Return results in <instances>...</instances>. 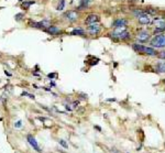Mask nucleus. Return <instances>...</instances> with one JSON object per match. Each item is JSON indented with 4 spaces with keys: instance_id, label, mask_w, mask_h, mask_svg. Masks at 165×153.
I'll list each match as a JSON object with an SVG mask.
<instances>
[{
    "instance_id": "obj_1",
    "label": "nucleus",
    "mask_w": 165,
    "mask_h": 153,
    "mask_svg": "<svg viewBox=\"0 0 165 153\" xmlns=\"http://www.w3.org/2000/svg\"><path fill=\"white\" fill-rule=\"evenodd\" d=\"M132 49L140 54H146V55H150V56H156L157 55V52L153 48H148V46H144L138 43L132 44Z\"/></svg>"
},
{
    "instance_id": "obj_2",
    "label": "nucleus",
    "mask_w": 165,
    "mask_h": 153,
    "mask_svg": "<svg viewBox=\"0 0 165 153\" xmlns=\"http://www.w3.org/2000/svg\"><path fill=\"white\" fill-rule=\"evenodd\" d=\"M150 43L152 45V48H156V49L165 48V33L156 34L152 40H151Z\"/></svg>"
},
{
    "instance_id": "obj_3",
    "label": "nucleus",
    "mask_w": 165,
    "mask_h": 153,
    "mask_svg": "<svg viewBox=\"0 0 165 153\" xmlns=\"http://www.w3.org/2000/svg\"><path fill=\"white\" fill-rule=\"evenodd\" d=\"M110 35H111L113 39L121 40V41H127V40H129V39L131 38L130 33H129V32H128L127 30L123 31V32H120V33H114V32H112V33L110 34Z\"/></svg>"
},
{
    "instance_id": "obj_4",
    "label": "nucleus",
    "mask_w": 165,
    "mask_h": 153,
    "mask_svg": "<svg viewBox=\"0 0 165 153\" xmlns=\"http://www.w3.org/2000/svg\"><path fill=\"white\" fill-rule=\"evenodd\" d=\"M136 40L139 41V42H148L149 39H150V33L148 31H145V30H140L139 32H138V34H136Z\"/></svg>"
},
{
    "instance_id": "obj_5",
    "label": "nucleus",
    "mask_w": 165,
    "mask_h": 153,
    "mask_svg": "<svg viewBox=\"0 0 165 153\" xmlns=\"http://www.w3.org/2000/svg\"><path fill=\"white\" fill-rule=\"evenodd\" d=\"M65 19L68 21V22H75V21H77L78 20V18H79V15L77 13L76 11H74V10H70V11H67L66 13H65Z\"/></svg>"
},
{
    "instance_id": "obj_6",
    "label": "nucleus",
    "mask_w": 165,
    "mask_h": 153,
    "mask_svg": "<svg viewBox=\"0 0 165 153\" xmlns=\"http://www.w3.org/2000/svg\"><path fill=\"white\" fill-rule=\"evenodd\" d=\"M87 31H88L91 35H97L99 32L101 31V26H100L98 23H91V24H88V26H87Z\"/></svg>"
},
{
    "instance_id": "obj_7",
    "label": "nucleus",
    "mask_w": 165,
    "mask_h": 153,
    "mask_svg": "<svg viewBox=\"0 0 165 153\" xmlns=\"http://www.w3.org/2000/svg\"><path fill=\"white\" fill-rule=\"evenodd\" d=\"M138 21L141 24H150L151 22H152V19H151V16L148 15V13H143V15H141L138 17Z\"/></svg>"
},
{
    "instance_id": "obj_8",
    "label": "nucleus",
    "mask_w": 165,
    "mask_h": 153,
    "mask_svg": "<svg viewBox=\"0 0 165 153\" xmlns=\"http://www.w3.org/2000/svg\"><path fill=\"white\" fill-rule=\"evenodd\" d=\"M128 24V20L125 19V18H118L112 22V28L113 29H117V28H120V26H127Z\"/></svg>"
},
{
    "instance_id": "obj_9",
    "label": "nucleus",
    "mask_w": 165,
    "mask_h": 153,
    "mask_svg": "<svg viewBox=\"0 0 165 153\" xmlns=\"http://www.w3.org/2000/svg\"><path fill=\"white\" fill-rule=\"evenodd\" d=\"M100 20V17L98 15H94V13H91V15H88L87 18L85 19V23L87 24H91V23H98Z\"/></svg>"
},
{
    "instance_id": "obj_10",
    "label": "nucleus",
    "mask_w": 165,
    "mask_h": 153,
    "mask_svg": "<svg viewBox=\"0 0 165 153\" xmlns=\"http://www.w3.org/2000/svg\"><path fill=\"white\" fill-rule=\"evenodd\" d=\"M152 22H153V24L156 25V28H163V29H165V18L164 17H155Z\"/></svg>"
},
{
    "instance_id": "obj_11",
    "label": "nucleus",
    "mask_w": 165,
    "mask_h": 153,
    "mask_svg": "<svg viewBox=\"0 0 165 153\" xmlns=\"http://www.w3.org/2000/svg\"><path fill=\"white\" fill-rule=\"evenodd\" d=\"M44 31H45V32H47V33H49V34H51V35H56V34H58V33H61V32H62L59 28L54 26V25L49 26L47 29H45Z\"/></svg>"
},
{
    "instance_id": "obj_12",
    "label": "nucleus",
    "mask_w": 165,
    "mask_h": 153,
    "mask_svg": "<svg viewBox=\"0 0 165 153\" xmlns=\"http://www.w3.org/2000/svg\"><path fill=\"white\" fill-rule=\"evenodd\" d=\"M28 140H29V143L34 148V149L38 151V152H41V149H40V147H39V144H38V142L35 141V139L32 137V136H28Z\"/></svg>"
},
{
    "instance_id": "obj_13",
    "label": "nucleus",
    "mask_w": 165,
    "mask_h": 153,
    "mask_svg": "<svg viewBox=\"0 0 165 153\" xmlns=\"http://www.w3.org/2000/svg\"><path fill=\"white\" fill-rule=\"evenodd\" d=\"M85 33H86V31L78 26V28H75V29L72 31L71 34L72 35H85Z\"/></svg>"
},
{
    "instance_id": "obj_14",
    "label": "nucleus",
    "mask_w": 165,
    "mask_h": 153,
    "mask_svg": "<svg viewBox=\"0 0 165 153\" xmlns=\"http://www.w3.org/2000/svg\"><path fill=\"white\" fill-rule=\"evenodd\" d=\"M156 69L160 73H165V59H162L156 64Z\"/></svg>"
},
{
    "instance_id": "obj_15",
    "label": "nucleus",
    "mask_w": 165,
    "mask_h": 153,
    "mask_svg": "<svg viewBox=\"0 0 165 153\" xmlns=\"http://www.w3.org/2000/svg\"><path fill=\"white\" fill-rule=\"evenodd\" d=\"M65 4H66V1H65V0H59L58 3H57L56 10H58V11L64 10V8H65Z\"/></svg>"
},
{
    "instance_id": "obj_16",
    "label": "nucleus",
    "mask_w": 165,
    "mask_h": 153,
    "mask_svg": "<svg viewBox=\"0 0 165 153\" xmlns=\"http://www.w3.org/2000/svg\"><path fill=\"white\" fill-rule=\"evenodd\" d=\"M89 1H90V0H81V1H80V6H79L80 10H82V9H86L87 7H88Z\"/></svg>"
},
{
    "instance_id": "obj_17",
    "label": "nucleus",
    "mask_w": 165,
    "mask_h": 153,
    "mask_svg": "<svg viewBox=\"0 0 165 153\" xmlns=\"http://www.w3.org/2000/svg\"><path fill=\"white\" fill-rule=\"evenodd\" d=\"M33 3H35V1H24V2H22V8H23L24 10H28L31 4H33Z\"/></svg>"
},
{
    "instance_id": "obj_18",
    "label": "nucleus",
    "mask_w": 165,
    "mask_h": 153,
    "mask_svg": "<svg viewBox=\"0 0 165 153\" xmlns=\"http://www.w3.org/2000/svg\"><path fill=\"white\" fill-rule=\"evenodd\" d=\"M165 29H163V28H155L154 29V34H160V33H164Z\"/></svg>"
},
{
    "instance_id": "obj_19",
    "label": "nucleus",
    "mask_w": 165,
    "mask_h": 153,
    "mask_svg": "<svg viewBox=\"0 0 165 153\" xmlns=\"http://www.w3.org/2000/svg\"><path fill=\"white\" fill-rule=\"evenodd\" d=\"M23 17H24L23 13H18V15H16V16H15V19H16V21H20Z\"/></svg>"
},
{
    "instance_id": "obj_20",
    "label": "nucleus",
    "mask_w": 165,
    "mask_h": 153,
    "mask_svg": "<svg viewBox=\"0 0 165 153\" xmlns=\"http://www.w3.org/2000/svg\"><path fill=\"white\" fill-rule=\"evenodd\" d=\"M156 56L160 57V58H162V59H165V52H160V53H157Z\"/></svg>"
},
{
    "instance_id": "obj_21",
    "label": "nucleus",
    "mask_w": 165,
    "mask_h": 153,
    "mask_svg": "<svg viewBox=\"0 0 165 153\" xmlns=\"http://www.w3.org/2000/svg\"><path fill=\"white\" fill-rule=\"evenodd\" d=\"M22 96H29V98H31V99H34V95L28 94L26 91H23V92H22Z\"/></svg>"
},
{
    "instance_id": "obj_22",
    "label": "nucleus",
    "mask_w": 165,
    "mask_h": 153,
    "mask_svg": "<svg viewBox=\"0 0 165 153\" xmlns=\"http://www.w3.org/2000/svg\"><path fill=\"white\" fill-rule=\"evenodd\" d=\"M59 144H61L62 147H64V148H68V144H67V143L64 141V140H61V141H59Z\"/></svg>"
},
{
    "instance_id": "obj_23",
    "label": "nucleus",
    "mask_w": 165,
    "mask_h": 153,
    "mask_svg": "<svg viewBox=\"0 0 165 153\" xmlns=\"http://www.w3.org/2000/svg\"><path fill=\"white\" fill-rule=\"evenodd\" d=\"M56 76H57V74H56V73H52V74H49V75H47V77H49V78H51V79H53V78H55Z\"/></svg>"
},
{
    "instance_id": "obj_24",
    "label": "nucleus",
    "mask_w": 165,
    "mask_h": 153,
    "mask_svg": "<svg viewBox=\"0 0 165 153\" xmlns=\"http://www.w3.org/2000/svg\"><path fill=\"white\" fill-rule=\"evenodd\" d=\"M22 126V121H21V120H19V121H17L16 123H15V127L16 128H20Z\"/></svg>"
},
{
    "instance_id": "obj_25",
    "label": "nucleus",
    "mask_w": 165,
    "mask_h": 153,
    "mask_svg": "<svg viewBox=\"0 0 165 153\" xmlns=\"http://www.w3.org/2000/svg\"><path fill=\"white\" fill-rule=\"evenodd\" d=\"M95 128H96V129H97V130H98V131H101V128H100V127H98V126H95Z\"/></svg>"
},
{
    "instance_id": "obj_26",
    "label": "nucleus",
    "mask_w": 165,
    "mask_h": 153,
    "mask_svg": "<svg viewBox=\"0 0 165 153\" xmlns=\"http://www.w3.org/2000/svg\"><path fill=\"white\" fill-rule=\"evenodd\" d=\"M4 73H6V75H8V76H11V74H10V73H8L7 71H6V72H4Z\"/></svg>"
},
{
    "instance_id": "obj_27",
    "label": "nucleus",
    "mask_w": 165,
    "mask_h": 153,
    "mask_svg": "<svg viewBox=\"0 0 165 153\" xmlns=\"http://www.w3.org/2000/svg\"><path fill=\"white\" fill-rule=\"evenodd\" d=\"M19 1H22V0H19Z\"/></svg>"
}]
</instances>
